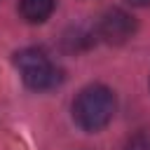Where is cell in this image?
I'll return each mask as SVG.
<instances>
[{
    "instance_id": "cell-1",
    "label": "cell",
    "mask_w": 150,
    "mask_h": 150,
    "mask_svg": "<svg viewBox=\"0 0 150 150\" xmlns=\"http://www.w3.org/2000/svg\"><path fill=\"white\" fill-rule=\"evenodd\" d=\"M115 115V96L103 84L84 87L73 101V120L84 131H98L108 127Z\"/></svg>"
},
{
    "instance_id": "cell-2",
    "label": "cell",
    "mask_w": 150,
    "mask_h": 150,
    "mask_svg": "<svg viewBox=\"0 0 150 150\" xmlns=\"http://www.w3.org/2000/svg\"><path fill=\"white\" fill-rule=\"evenodd\" d=\"M14 66L19 68L26 87L35 89V91H45V89H54L61 82V70L49 61V56L42 49L28 47L14 54Z\"/></svg>"
},
{
    "instance_id": "cell-3",
    "label": "cell",
    "mask_w": 150,
    "mask_h": 150,
    "mask_svg": "<svg viewBox=\"0 0 150 150\" xmlns=\"http://www.w3.org/2000/svg\"><path fill=\"white\" fill-rule=\"evenodd\" d=\"M136 30V21L124 9H108L98 21V38L108 45H124Z\"/></svg>"
},
{
    "instance_id": "cell-4",
    "label": "cell",
    "mask_w": 150,
    "mask_h": 150,
    "mask_svg": "<svg viewBox=\"0 0 150 150\" xmlns=\"http://www.w3.org/2000/svg\"><path fill=\"white\" fill-rule=\"evenodd\" d=\"M56 0H19V12L28 23H42L52 16Z\"/></svg>"
},
{
    "instance_id": "cell-5",
    "label": "cell",
    "mask_w": 150,
    "mask_h": 150,
    "mask_svg": "<svg viewBox=\"0 0 150 150\" xmlns=\"http://www.w3.org/2000/svg\"><path fill=\"white\" fill-rule=\"evenodd\" d=\"M131 5H138V7H145V5H150V0H129Z\"/></svg>"
}]
</instances>
